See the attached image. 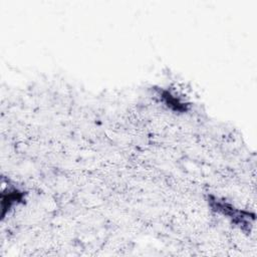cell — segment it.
Wrapping results in <instances>:
<instances>
[{"mask_svg":"<svg viewBox=\"0 0 257 257\" xmlns=\"http://www.w3.org/2000/svg\"><path fill=\"white\" fill-rule=\"evenodd\" d=\"M207 202L214 212L226 217L233 225H235L245 233L251 232V229L255 222V214L253 212L236 208L234 205L227 202L226 200L216 197L214 195H209L207 198Z\"/></svg>","mask_w":257,"mask_h":257,"instance_id":"cell-1","label":"cell"},{"mask_svg":"<svg viewBox=\"0 0 257 257\" xmlns=\"http://www.w3.org/2000/svg\"><path fill=\"white\" fill-rule=\"evenodd\" d=\"M158 92V96L160 99L168 106V108L172 109L176 112H186L190 108V104L184 101L181 97L177 96L175 93L166 88H156Z\"/></svg>","mask_w":257,"mask_h":257,"instance_id":"cell-2","label":"cell"},{"mask_svg":"<svg viewBox=\"0 0 257 257\" xmlns=\"http://www.w3.org/2000/svg\"><path fill=\"white\" fill-rule=\"evenodd\" d=\"M25 193L16 187H8L2 193V217L6 212L10 211L12 207L21 203L24 200Z\"/></svg>","mask_w":257,"mask_h":257,"instance_id":"cell-3","label":"cell"}]
</instances>
